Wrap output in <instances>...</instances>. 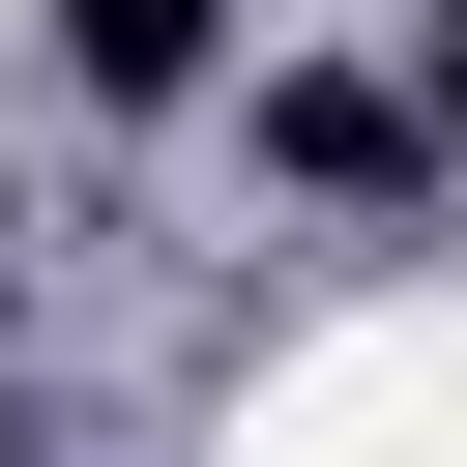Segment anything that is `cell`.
<instances>
[{
    "label": "cell",
    "mask_w": 467,
    "mask_h": 467,
    "mask_svg": "<svg viewBox=\"0 0 467 467\" xmlns=\"http://www.w3.org/2000/svg\"><path fill=\"white\" fill-rule=\"evenodd\" d=\"M438 146H467V117L379 88V58H263V175H292V204H409Z\"/></svg>",
    "instance_id": "6da1fadb"
},
{
    "label": "cell",
    "mask_w": 467,
    "mask_h": 467,
    "mask_svg": "<svg viewBox=\"0 0 467 467\" xmlns=\"http://www.w3.org/2000/svg\"><path fill=\"white\" fill-rule=\"evenodd\" d=\"M204 58H234V0H58V88L88 117H175Z\"/></svg>",
    "instance_id": "7a4b0ae2"
},
{
    "label": "cell",
    "mask_w": 467,
    "mask_h": 467,
    "mask_svg": "<svg viewBox=\"0 0 467 467\" xmlns=\"http://www.w3.org/2000/svg\"><path fill=\"white\" fill-rule=\"evenodd\" d=\"M438 117H467V0H438Z\"/></svg>",
    "instance_id": "3957f363"
}]
</instances>
